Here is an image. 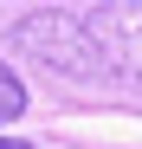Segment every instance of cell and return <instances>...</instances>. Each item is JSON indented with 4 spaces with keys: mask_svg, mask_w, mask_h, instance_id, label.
I'll list each match as a JSON object with an SVG mask.
<instances>
[{
    "mask_svg": "<svg viewBox=\"0 0 142 149\" xmlns=\"http://www.w3.org/2000/svg\"><path fill=\"white\" fill-rule=\"evenodd\" d=\"M7 39L26 58H39L45 71H58V78H103L97 58H90V39H84L78 7H32V13H19L7 26Z\"/></svg>",
    "mask_w": 142,
    "mask_h": 149,
    "instance_id": "obj_1",
    "label": "cell"
},
{
    "mask_svg": "<svg viewBox=\"0 0 142 149\" xmlns=\"http://www.w3.org/2000/svg\"><path fill=\"white\" fill-rule=\"evenodd\" d=\"M90 58L103 78H136L142 84V0H103V7H78Z\"/></svg>",
    "mask_w": 142,
    "mask_h": 149,
    "instance_id": "obj_2",
    "label": "cell"
},
{
    "mask_svg": "<svg viewBox=\"0 0 142 149\" xmlns=\"http://www.w3.org/2000/svg\"><path fill=\"white\" fill-rule=\"evenodd\" d=\"M19 110H26V84L13 65H0V123H19Z\"/></svg>",
    "mask_w": 142,
    "mask_h": 149,
    "instance_id": "obj_3",
    "label": "cell"
},
{
    "mask_svg": "<svg viewBox=\"0 0 142 149\" xmlns=\"http://www.w3.org/2000/svg\"><path fill=\"white\" fill-rule=\"evenodd\" d=\"M0 149H32V143L26 136H0Z\"/></svg>",
    "mask_w": 142,
    "mask_h": 149,
    "instance_id": "obj_4",
    "label": "cell"
}]
</instances>
